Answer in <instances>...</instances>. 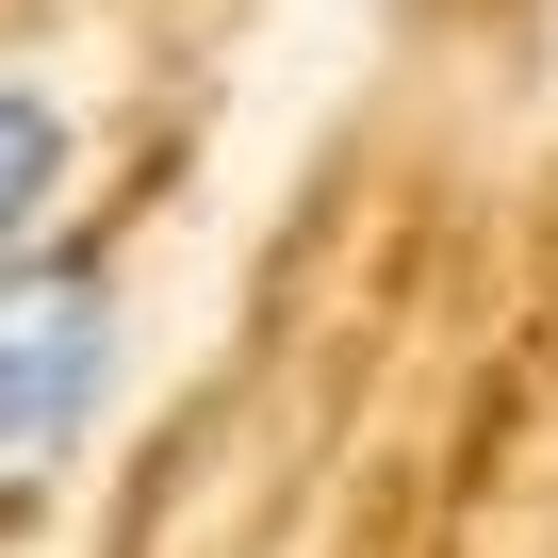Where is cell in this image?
Here are the masks:
<instances>
[{
	"label": "cell",
	"instance_id": "6da1fadb",
	"mask_svg": "<svg viewBox=\"0 0 558 558\" xmlns=\"http://www.w3.org/2000/svg\"><path fill=\"white\" fill-rule=\"evenodd\" d=\"M99 395H116V279L99 263H17L0 279V493L66 476Z\"/></svg>",
	"mask_w": 558,
	"mask_h": 558
},
{
	"label": "cell",
	"instance_id": "7a4b0ae2",
	"mask_svg": "<svg viewBox=\"0 0 558 558\" xmlns=\"http://www.w3.org/2000/svg\"><path fill=\"white\" fill-rule=\"evenodd\" d=\"M50 197H66V99L0 83V279H17V246L50 230Z\"/></svg>",
	"mask_w": 558,
	"mask_h": 558
}]
</instances>
